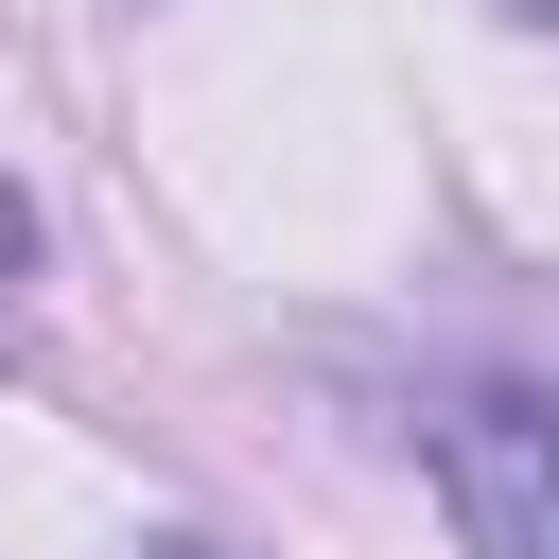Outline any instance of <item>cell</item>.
Masks as SVG:
<instances>
[{
  "label": "cell",
  "instance_id": "cell-1",
  "mask_svg": "<svg viewBox=\"0 0 559 559\" xmlns=\"http://www.w3.org/2000/svg\"><path fill=\"white\" fill-rule=\"evenodd\" d=\"M419 472L472 559H559V402L542 384H454L419 419Z\"/></svg>",
  "mask_w": 559,
  "mask_h": 559
},
{
  "label": "cell",
  "instance_id": "cell-2",
  "mask_svg": "<svg viewBox=\"0 0 559 559\" xmlns=\"http://www.w3.org/2000/svg\"><path fill=\"white\" fill-rule=\"evenodd\" d=\"M140 559H210V542H140Z\"/></svg>",
  "mask_w": 559,
  "mask_h": 559
},
{
  "label": "cell",
  "instance_id": "cell-3",
  "mask_svg": "<svg viewBox=\"0 0 559 559\" xmlns=\"http://www.w3.org/2000/svg\"><path fill=\"white\" fill-rule=\"evenodd\" d=\"M489 17H559V0H489Z\"/></svg>",
  "mask_w": 559,
  "mask_h": 559
}]
</instances>
